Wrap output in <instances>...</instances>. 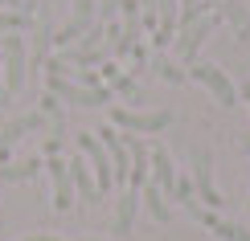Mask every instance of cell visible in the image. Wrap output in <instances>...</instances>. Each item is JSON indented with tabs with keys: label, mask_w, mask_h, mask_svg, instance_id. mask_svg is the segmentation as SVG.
I'll use <instances>...</instances> for the list:
<instances>
[{
	"label": "cell",
	"mask_w": 250,
	"mask_h": 241,
	"mask_svg": "<svg viewBox=\"0 0 250 241\" xmlns=\"http://www.w3.org/2000/svg\"><path fill=\"white\" fill-rule=\"evenodd\" d=\"M90 20H95V0H74V17H70V25L62 29L54 41H58V45H70V41H78V37L90 29Z\"/></svg>",
	"instance_id": "8fae6325"
},
{
	"label": "cell",
	"mask_w": 250,
	"mask_h": 241,
	"mask_svg": "<svg viewBox=\"0 0 250 241\" xmlns=\"http://www.w3.org/2000/svg\"><path fill=\"white\" fill-rule=\"evenodd\" d=\"M135 213H140V192L127 188L123 201H119V208H115V233H119V237H127L131 229H135Z\"/></svg>",
	"instance_id": "4fadbf2b"
},
{
	"label": "cell",
	"mask_w": 250,
	"mask_h": 241,
	"mask_svg": "<svg viewBox=\"0 0 250 241\" xmlns=\"http://www.w3.org/2000/svg\"><path fill=\"white\" fill-rule=\"evenodd\" d=\"M37 164H13V167H0V180H33Z\"/></svg>",
	"instance_id": "ac0fdd59"
},
{
	"label": "cell",
	"mask_w": 250,
	"mask_h": 241,
	"mask_svg": "<svg viewBox=\"0 0 250 241\" xmlns=\"http://www.w3.org/2000/svg\"><path fill=\"white\" fill-rule=\"evenodd\" d=\"M37 127H45V114H29V119H17V123H8V127L0 131V155L8 151V143H17L21 135L37 131Z\"/></svg>",
	"instance_id": "9a60e30c"
},
{
	"label": "cell",
	"mask_w": 250,
	"mask_h": 241,
	"mask_svg": "<svg viewBox=\"0 0 250 241\" xmlns=\"http://www.w3.org/2000/svg\"><path fill=\"white\" fill-rule=\"evenodd\" d=\"M217 25V17H205V20H197L193 29H181V37H176V54H181L185 61H193L197 57V49H201V41H205V33Z\"/></svg>",
	"instance_id": "7c38bea8"
},
{
	"label": "cell",
	"mask_w": 250,
	"mask_h": 241,
	"mask_svg": "<svg viewBox=\"0 0 250 241\" xmlns=\"http://www.w3.org/2000/svg\"><path fill=\"white\" fill-rule=\"evenodd\" d=\"M0 54H4V98H13V94L25 86V37L4 33Z\"/></svg>",
	"instance_id": "277c9868"
},
{
	"label": "cell",
	"mask_w": 250,
	"mask_h": 241,
	"mask_svg": "<svg viewBox=\"0 0 250 241\" xmlns=\"http://www.w3.org/2000/svg\"><path fill=\"white\" fill-rule=\"evenodd\" d=\"M189 213H193L201 225H209L217 241H250V229H242V225H230V221H217V217L209 213V208H197V201L189 204Z\"/></svg>",
	"instance_id": "30bf717a"
},
{
	"label": "cell",
	"mask_w": 250,
	"mask_h": 241,
	"mask_svg": "<svg viewBox=\"0 0 250 241\" xmlns=\"http://www.w3.org/2000/svg\"><path fill=\"white\" fill-rule=\"evenodd\" d=\"M0 98H4V54H0Z\"/></svg>",
	"instance_id": "603a6c76"
},
{
	"label": "cell",
	"mask_w": 250,
	"mask_h": 241,
	"mask_svg": "<svg viewBox=\"0 0 250 241\" xmlns=\"http://www.w3.org/2000/svg\"><path fill=\"white\" fill-rule=\"evenodd\" d=\"M222 17H230V20H234V25H238V33H242V37L250 33V17H246V13H242V8H238V4H234V0H226V4H222Z\"/></svg>",
	"instance_id": "e0dca14e"
},
{
	"label": "cell",
	"mask_w": 250,
	"mask_h": 241,
	"mask_svg": "<svg viewBox=\"0 0 250 241\" xmlns=\"http://www.w3.org/2000/svg\"><path fill=\"white\" fill-rule=\"evenodd\" d=\"M156 70H160V78H164V82H181V70H172L168 61H160V66H156Z\"/></svg>",
	"instance_id": "44dd1931"
},
{
	"label": "cell",
	"mask_w": 250,
	"mask_h": 241,
	"mask_svg": "<svg viewBox=\"0 0 250 241\" xmlns=\"http://www.w3.org/2000/svg\"><path fill=\"white\" fill-rule=\"evenodd\" d=\"M78 151H82V160L90 164V172H95V188H99V196L103 192H111L115 188V172H111V155L107 148L99 143V135H78Z\"/></svg>",
	"instance_id": "7a4b0ae2"
},
{
	"label": "cell",
	"mask_w": 250,
	"mask_h": 241,
	"mask_svg": "<svg viewBox=\"0 0 250 241\" xmlns=\"http://www.w3.org/2000/svg\"><path fill=\"white\" fill-rule=\"evenodd\" d=\"M242 148H246V151H250V139H246V143H242Z\"/></svg>",
	"instance_id": "cb8c5ba5"
},
{
	"label": "cell",
	"mask_w": 250,
	"mask_h": 241,
	"mask_svg": "<svg viewBox=\"0 0 250 241\" xmlns=\"http://www.w3.org/2000/svg\"><path fill=\"white\" fill-rule=\"evenodd\" d=\"M193 188H197V201H201L205 208H222V192L213 188V164H209V151L197 148L193 151Z\"/></svg>",
	"instance_id": "8992f818"
},
{
	"label": "cell",
	"mask_w": 250,
	"mask_h": 241,
	"mask_svg": "<svg viewBox=\"0 0 250 241\" xmlns=\"http://www.w3.org/2000/svg\"><path fill=\"white\" fill-rule=\"evenodd\" d=\"M99 135V143L107 148V155H111V172H115V184H123L131 176V155H127V143H123V135L115 131V127H103V131H95Z\"/></svg>",
	"instance_id": "52a82bcc"
},
{
	"label": "cell",
	"mask_w": 250,
	"mask_h": 241,
	"mask_svg": "<svg viewBox=\"0 0 250 241\" xmlns=\"http://www.w3.org/2000/svg\"><path fill=\"white\" fill-rule=\"evenodd\" d=\"M49 94L62 102H74V107H103L111 98L107 86H78V82H70L62 74H49Z\"/></svg>",
	"instance_id": "3957f363"
},
{
	"label": "cell",
	"mask_w": 250,
	"mask_h": 241,
	"mask_svg": "<svg viewBox=\"0 0 250 241\" xmlns=\"http://www.w3.org/2000/svg\"><path fill=\"white\" fill-rule=\"evenodd\" d=\"M189 78H197V82H201V86L209 90L217 102H222V107H234V102H238V86L230 82V74H226V70L197 61V66H189Z\"/></svg>",
	"instance_id": "5b68a950"
},
{
	"label": "cell",
	"mask_w": 250,
	"mask_h": 241,
	"mask_svg": "<svg viewBox=\"0 0 250 241\" xmlns=\"http://www.w3.org/2000/svg\"><path fill=\"white\" fill-rule=\"evenodd\" d=\"M70 180H74V192L78 196H86V201H95L99 196V188H95V180H90V172H86V160H70Z\"/></svg>",
	"instance_id": "2e32d148"
},
{
	"label": "cell",
	"mask_w": 250,
	"mask_h": 241,
	"mask_svg": "<svg viewBox=\"0 0 250 241\" xmlns=\"http://www.w3.org/2000/svg\"><path fill=\"white\" fill-rule=\"evenodd\" d=\"M115 90H119L127 102H140V86H135L131 78H119V82H115Z\"/></svg>",
	"instance_id": "ffe728a7"
},
{
	"label": "cell",
	"mask_w": 250,
	"mask_h": 241,
	"mask_svg": "<svg viewBox=\"0 0 250 241\" xmlns=\"http://www.w3.org/2000/svg\"><path fill=\"white\" fill-rule=\"evenodd\" d=\"M82 241H95V237H82Z\"/></svg>",
	"instance_id": "d4e9b609"
},
{
	"label": "cell",
	"mask_w": 250,
	"mask_h": 241,
	"mask_svg": "<svg viewBox=\"0 0 250 241\" xmlns=\"http://www.w3.org/2000/svg\"><path fill=\"white\" fill-rule=\"evenodd\" d=\"M172 123V111H131V107H115L111 111V127L127 131V135H160Z\"/></svg>",
	"instance_id": "6da1fadb"
},
{
	"label": "cell",
	"mask_w": 250,
	"mask_h": 241,
	"mask_svg": "<svg viewBox=\"0 0 250 241\" xmlns=\"http://www.w3.org/2000/svg\"><path fill=\"white\" fill-rule=\"evenodd\" d=\"M148 167H152V176H148V180H152V184H156V188H160V192L172 201V188H176V167H172V160H168V151H164V148H152Z\"/></svg>",
	"instance_id": "9c48e42d"
},
{
	"label": "cell",
	"mask_w": 250,
	"mask_h": 241,
	"mask_svg": "<svg viewBox=\"0 0 250 241\" xmlns=\"http://www.w3.org/2000/svg\"><path fill=\"white\" fill-rule=\"evenodd\" d=\"M4 33H25V17L13 13V8H4V13H0V37Z\"/></svg>",
	"instance_id": "d6986e66"
},
{
	"label": "cell",
	"mask_w": 250,
	"mask_h": 241,
	"mask_svg": "<svg viewBox=\"0 0 250 241\" xmlns=\"http://www.w3.org/2000/svg\"><path fill=\"white\" fill-rule=\"evenodd\" d=\"M49 180H54V208L58 213H66L70 204H74V180H70V164L58 160V155H49Z\"/></svg>",
	"instance_id": "ba28073f"
},
{
	"label": "cell",
	"mask_w": 250,
	"mask_h": 241,
	"mask_svg": "<svg viewBox=\"0 0 250 241\" xmlns=\"http://www.w3.org/2000/svg\"><path fill=\"white\" fill-rule=\"evenodd\" d=\"M140 201H144V208L152 213V221H160V225H164V221L172 217V208H168V196H164V192H160V188H156L152 180L140 188Z\"/></svg>",
	"instance_id": "5bb4252c"
},
{
	"label": "cell",
	"mask_w": 250,
	"mask_h": 241,
	"mask_svg": "<svg viewBox=\"0 0 250 241\" xmlns=\"http://www.w3.org/2000/svg\"><path fill=\"white\" fill-rule=\"evenodd\" d=\"M25 241H62V237H54V233H37V237H25Z\"/></svg>",
	"instance_id": "7402d4cb"
}]
</instances>
